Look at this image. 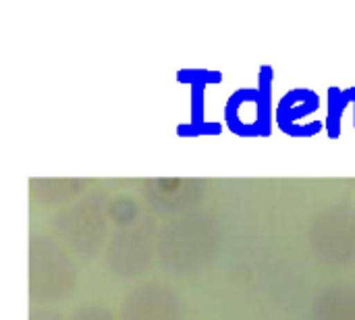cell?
<instances>
[{
	"mask_svg": "<svg viewBox=\"0 0 355 320\" xmlns=\"http://www.w3.org/2000/svg\"><path fill=\"white\" fill-rule=\"evenodd\" d=\"M181 308L175 294L160 283H146L129 292L121 320H179Z\"/></svg>",
	"mask_w": 355,
	"mask_h": 320,
	"instance_id": "cell-1",
	"label": "cell"
},
{
	"mask_svg": "<svg viewBox=\"0 0 355 320\" xmlns=\"http://www.w3.org/2000/svg\"><path fill=\"white\" fill-rule=\"evenodd\" d=\"M225 121L229 129L237 135H243V137L266 135V121H264L260 90H250V87L237 90L225 106Z\"/></svg>",
	"mask_w": 355,
	"mask_h": 320,
	"instance_id": "cell-2",
	"label": "cell"
},
{
	"mask_svg": "<svg viewBox=\"0 0 355 320\" xmlns=\"http://www.w3.org/2000/svg\"><path fill=\"white\" fill-rule=\"evenodd\" d=\"M318 94L312 92V90H306V87H297V90H291L287 92L283 98H281V104L277 108V121H279V127L293 135V137H310V135H316L320 129H322V123L316 121V123H308V125H302L300 119L312 115L314 110H318L320 102H318Z\"/></svg>",
	"mask_w": 355,
	"mask_h": 320,
	"instance_id": "cell-3",
	"label": "cell"
},
{
	"mask_svg": "<svg viewBox=\"0 0 355 320\" xmlns=\"http://www.w3.org/2000/svg\"><path fill=\"white\" fill-rule=\"evenodd\" d=\"M316 320H355V292L337 289L320 298Z\"/></svg>",
	"mask_w": 355,
	"mask_h": 320,
	"instance_id": "cell-4",
	"label": "cell"
},
{
	"mask_svg": "<svg viewBox=\"0 0 355 320\" xmlns=\"http://www.w3.org/2000/svg\"><path fill=\"white\" fill-rule=\"evenodd\" d=\"M349 104V98L345 94V90L339 87H331L329 90V119H327V129H329V137L337 140L341 135V119L345 112V106Z\"/></svg>",
	"mask_w": 355,
	"mask_h": 320,
	"instance_id": "cell-5",
	"label": "cell"
},
{
	"mask_svg": "<svg viewBox=\"0 0 355 320\" xmlns=\"http://www.w3.org/2000/svg\"><path fill=\"white\" fill-rule=\"evenodd\" d=\"M69 320H114V317L104 306L89 304V306H81Z\"/></svg>",
	"mask_w": 355,
	"mask_h": 320,
	"instance_id": "cell-6",
	"label": "cell"
},
{
	"mask_svg": "<svg viewBox=\"0 0 355 320\" xmlns=\"http://www.w3.org/2000/svg\"><path fill=\"white\" fill-rule=\"evenodd\" d=\"M177 131H179V135H185V137H189V135H218L220 133V125L206 121L200 129H191L189 125H179Z\"/></svg>",
	"mask_w": 355,
	"mask_h": 320,
	"instance_id": "cell-7",
	"label": "cell"
},
{
	"mask_svg": "<svg viewBox=\"0 0 355 320\" xmlns=\"http://www.w3.org/2000/svg\"><path fill=\"white\" fill-rule=\"evenodd\" d=\"M345 94H347L349 102L354 104V115H355V87H349V90H345ZM354 125H355V117H354Z\"/></svg>",
	"mask_w": 355,
	"mask_h": 320,
	"instance_id": "cell-8",
	"label": "cell"
}]
</instances>
